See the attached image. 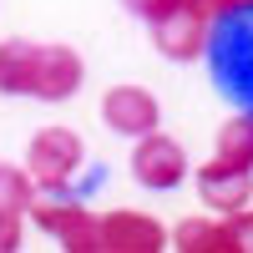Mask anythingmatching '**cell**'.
<instances>
[{
	"label": "cell",
	"instance_id": "obj_1",
	"mask_svg": "<svg viewBox=\"0 0 253 253\" xmlns=\"http://www.w3.org/2000/svg\"><path fill=\"white\" fill-rule=\"evenodd\" d=\"M76 167H81V142L66 126H46V132L31 142V182H41L46 193L66 187Z\"/></svg>",
	"mask_w": 253,
	"mask_h": 253
},
{
	"label": "cell",
	"instance_id": "obj_7",
	"mask_svg": "<svg viewBox=\"0 0 253 253\" xmlns=\"http://www.w3.org/2000/svg\"><path fill=\"white\" fill-rule=\"evenodd\" d=\"M101 117H107V126L122 132V137H147V132H157V101L147 96L142 86H117V91H107Z\"/></svg>",
	"mask_w": 253,
	"mask_h": 253
},
{
	"label": "cell",
	"instance_id": "obj_11",
	"mask_svg": "<svg viewBox=\"0 0 253 253\" xmlns=\"http://www.w3.org/2000/svg\"><path fill=\"white\" fill-rule=\"evenodd\" d=\"M198 193H203V203H218L223 213H238V208H248V177H198Z\"/></svg>",
	"mask_w": 253,
	"mask_h": 253
},
{
	"label": "cell",
	"instance_id": "obj_6",
	"mask_svg": "<svg viewBox=\"0 0 253 253\" xmlns=\"http://www.w3.org/2000/svg\"><path fill=\"white\" fill-rule=\"evenodd\" d=\"M76 86H81V56L71 46H41L31 96H41V101H66Z\"/></svg>",
	"mask_w": 253,
	"mask_h": 253
},
{
	"label": "cell",
	"instance_id": "obj_5",
	"mask_svg": "<svg viewBox=\"0 0 253 253\" xmlns=\"http://www.w3.org/2000/svg\"><path fill=\"white\" fill-rule=\"evenodd\" d=\"M96 238L107 253H157L167 238H162V228L152 218H142V213H107L96 223Z\"/></svg>",
	"mask_w": 253,
	"mask_h": 253
},
{
	"label": "cell",
	"instance_id": "obj_12",
	"mask_svg": "<svg viewBox=\"0 0 253 253\" xmlns=\"http://www.w3.org/2000/svg\"><path fill=\"white\" fill-rule=\"evenodd\" d=\"M31 208V172H20V167L0 162V213H26Z\"/></svg>",
	"mask_w": 253,
	"mask_h": 253
},
{
	"label": "cell",
	"instance_id": "obj_13",
	"mask_svg": "<svg viewBox=\"0 0 253 253\" xmlns=\"http://www.w3.org/2000/svg\"><path fill=\"white\" fill-rule=\"evenodd\" d=\"M122 10H132L147 26H157V20H167L172 10H182V0H122Z\"/></svg>",
	"mask_w": 253,
	"mask_h": 253
},
{
	"label": "cell",
	"instance_id": "obj_14",
	"mask_svg": "<svg viewBox=\"0 0 253 253\" xmlns=\"http://www.w3.org/2000/svg\"><path fill=\"white\" fill-rule=\"evenodd\" d=\"M193 15H203V20H213V15H228V10H238V5H248V0H182Z\"/></svg>",
	"mask_w": 253,
	"mask_h": 253
},
{
	"label": "cell",
	"instance_id": "obj_2",
	"mask_svg": "<svg viewBox=\"0 0 253 253\" xmlns=\"http://www.w3.org/2000/svg\"><path fill=\"white\" fill-rule=\"evenodd\" d=\"M31 218H36V228L56 233L61 248H71V253H96V248H101L96 218H91L81 203H31Z\"/></svg>",
	"mask_w": 253,
	"mask_h": 253
},
{
	"label": "cell",
	"instance_id": "obj_9",
	"mask_svg": "<svg viewBox=\"0 0 253 253\" xmlns=\"http://www.w3.org/2000/svg\"><path fill=\"white\" fill-rule=\"evenodd\" d=\"M208 177H248L253 172V126L243 117L233 122H223V132H218V157L203 167Z\"/></svg>",
	"mask_w": 253,
	"mask_h": 253
},
{
	"label": "cell",
	"instance_id": "obj_10",
	"mask_svg": "<svg viewBox=\"0 0 253 253\" xmlns=\"http://www.w3.org/2000/svg\"><path fill=\"white\" fill-rule=\"evenodd\" d=\"M36 61H41V46H36V41H0V91L31 96Z\"/></svg>",
	"mask_w": 253,
	"mask_h": 253
},
{
	"label": "cell",
	"instance_id": "obj_15",
	"mask_svg": "<svg viewBox=\"0 0 253 253\" xmlns=\"http://www.w3.org/2000/svg\"><path fill=\"white\" fill-rule=\"evenodd\" d=\"M15 248H20V218L0 213V253H15Z\"/></svg>",
	"mask_w": 253,
	"mask_h": 253
},
{
	"label": "cell",
	"instance_id": "obj_8",
	"mask_svg": "<svg viewBox=\"0 0 253 253\" xmlns=\"http://www.w3.org/2000/svg\"><path fill=\"white\" fill-rule=\"evenodd\" d=\"M152 46H157L167 61H198L203 46H208V20L182 5V10H172L167 20L152 26Z\"/></svg>",
	"mask_w": 253,
	"mask_h": 253
},
{
	"label": "cell",
	"instance_id": "obj_3",
	"mask_svg": "<svg viewBox=\"0 0 253 253\" xmlns=\"http://www.w3.org/2000/svg\"><path fill=\"white\" fill-rule=\"evenodd\" d=\"M132 172L142 187H177L182 172H187V152L172 142V137H162V132H147L137 142V152H132Z\"/></svg>",
	"mask_w": 253,
	"mask_h": 253
},
{
	"label": "cell",
	"instance_id": "obj_4",
	"mask_svg": "<svg viewBox=\"0 0 253 253\" xmlns=\"http://www.w3.org/2000/svg\"><path fill=\"white\" fill-rule=\"evenodd\" d=\"M172 243L182 253H243L248 248V208L228 213V223H203V218H187Z\"/></svg>",
	"mask_w": 253,
	"mask_h": 253
}]
</instances>
